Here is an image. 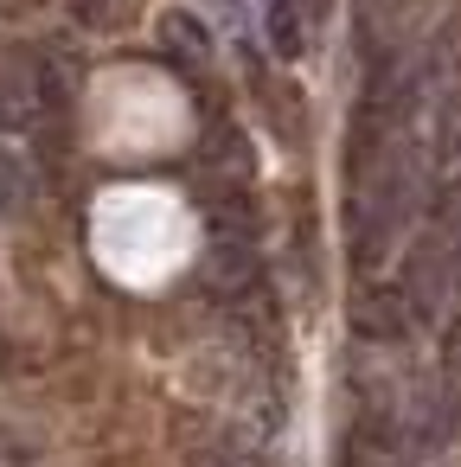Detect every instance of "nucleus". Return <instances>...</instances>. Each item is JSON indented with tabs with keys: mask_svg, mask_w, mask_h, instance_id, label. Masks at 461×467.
Returning <instances> with one entry per match:
<instances>
[{
	"mask_svg": "<svg viewBox=\"0 0 461 467\" xmlns=\"http://www.w3.org/2000/svg\"><path fill=\"white\" fill-rule=\"evenodd\" d=\"M455 237L435 224V231H423L416 244H410V256H403V295H410V314L416 320H435L442 314V301H448V288H455Z\"/></svg>",
	"mask_w": 461,
	"mask_h": 467,
	"instance_id": "nucleus-1",
	"label": "nucleus"
},
{
	"mask_svg": "<svg viewBox=\"0 0 461 467\" xmlns=\"http://www.w3.org/2000/svg\"><path fill=\"white\" fill-rule=\"evenodd\" d=\"M257 275H263L257 237H244V231H212V244H205V288H212L218 301H244V295L257 288Z\"/></svg>",
	"mask_w": 461,
	"mask_h": 467,
	"instance_id": "nucleus-2",
	"label": "nucleus"
},
{
	"mask_svg": "<svg viewBox=\"0 0 461 467\" xmlns=\"http://www.w3.org/2000/svg\"><path fill=\"white\" fill-rule=\"evenodd\" d=\"M416 327V314H410V295L397 288V282H365L359 295H352V333L359 339H403Z\"/></svg>",
	"mask_w": 461,
	"mask_h": 467,
	"instance_id": "nucleus-3",
	"label": "nucleus"
},
{
	"mask_svg": "<svg viewBox=\"0 0 461 467\" xmlns=\"http://www.w3.org/2000/svg\"><path fill=\"white\" fill-rule=\"evenodd\" d=\"M154 39H161V58L180 65V71H205L212 65V26H199V14H186V7H167Z\"/></svg>",
	"mask_w": 461,
	"mask_h": 467,
	"instance_id": "nucleus-4",
	"label": "nucleus"
},
{
	"mask_svg": "<svg viewBox=\"0 0 461 467\" xmlns=\"http://www.w3.org/2000/svg\"><path fill=\"white\" fill-rule=\"evenodd\" d=\"M346 467H403V441L372 416V422H359L346 435Z\"/></svg>",
	"mask_w": 461,
	"mask_h": 467,
	"instance_id": "nucleus-5",
	"label": "nucleus"
},
{
	"mask_svg": "<svg viewBox=\"0 0 461 467\" xmlns=\"http://www.w3.org/2000/svg\"><path fill=\"white\" fill-rule=\"evenodd\" d=\"M26 199H33V167H26V154H20L7 135H0V218L20 212Z\"/></svg>",
	"mask_w": 461,
	"mask_h": 467,
	"instance_id": "nucleus-6",
	"label": "nucleus"
},
{
	"mask_svg": "<svg viewBox=\"0 0 461 467\" xmlns=\"http://www.w3.org/2000/svg\"><path fill=\"white\" fill-rule=\"evenodd\" d=\"M442 410L461 429V320L442 333Z\"/></svg>",
	"mask_w": 461,
	"mask_h": 467,
	"instance_id": "nucleus-7",
	"label": "nucleus"
},
{
	"mask_svg": "<svg viewBox=\"0 0 461 467\" xmlns=\"http://www.w3.org/2000/svg\"><path fill=\"white\" fill-rule=\"evenodd\" d=\"M269 46H276V58H301V7L295 0H269Z\"/></svg>",
	"mask_w": 461,
	"mask_h": 467,
	"instance_id": "nucleus-8",
	"label": "nucleus"
},
{
	"mask_svg": "<svg viewBox=\"0 0 461 467\" xmlns=\"http://www.w3.org/2000/svg\"><path fill=\"white\" fill-rule=\"evenodd\" d=\"M135 7H141V0H78V14H84L90 26H103V33H122V26L135 20Z\"/></svg>",
	"mask_w": 461,
	"mask_h": 467,
	"instance_id": "nucleus-9",
	"label": "nucleus"
},
{
	"mask_svg": "<svg viewBox=\"0 0 461 467\" xmlns=\"http://www.w3.org/2000/svg\"><path fill=\"white\" fill-rule=\"evenodd\" d=\"M39 461V448L20 435V429H7V422H0V467H33Z\"/></svg>",
	"mask_w": 461,
	"mask_h": 467,
	"instance_id": "nucleus-10",
	"label": "nucleus"
}]
</instances>
